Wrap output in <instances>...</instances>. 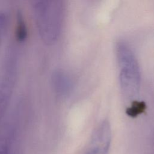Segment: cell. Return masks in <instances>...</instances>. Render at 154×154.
<instances>
[{"instance_id":"7","label":"cell","mask_w":154,"mask_h":154,"mask_svg":"<svg viewBox=\"0 0 154 154\" xmlns=\"http://www.w3.org/2000/svg\"><path fill=\"white\" fill-rule=\"evenodd\" d=\"M27 35L26 28L25 26V23L23 20L21 15L19 16L17 19V28H16V35L17 38L19 40H23Z\"/></svg>"},{"instance_id":"2","label":"cell","mask_w":154,"mask_h":154,"mask_svg":"<svg viewBox=\"0 0 154 154\" xmlns=\"http://www.w3.org/2000/svg\"><path fill=\"white\" fill-rule=\"evenodd\" d=\"M116 54L123 94L128 99H134L139 92L141 82L137 60L131 49L124 43L117 44Z\"/></svg>"},{"instance_id":"5","label":"cell","mask_w":154,"mask_h":154,"mask_svg":"<svg viewBox=\"0 0 154 154\" xmlns=\"http://www.w3.org/2000/svg\"><path fill=\"white\" fill-rule=\"evenodd\" d=\"M66 77L67 76L61 72H57L54 74L53 76V82L57 92L60 93L66 92L68 85V81Z\"/></svg>"},{"instance_id":"6","label":"cell","mask_w":154,"mask_h":154,"mask_svg":"<svg viewBox=\"0 0 154 154\" xmlns=\"http://www.w3.org/2000/svg\"><path fill=\"white\" fill-rule=\"evenodd\" d=\"M146 109L144 102L138 100H134L131 105L126 110L127 114L132 117H135L142 113Z\"/></svg>"},{"instance_id":"1","label":"cell","mask_w":154,"mask_h":154,"mask_svg":"<svg viewBox=\"0 0 154 154\" xmlns=\"http://www.w3.org/2000/svg\"><path fill=\"white\" fill-rule=\"evenodd\" d=\"M33 10L40 37L46 43H54L60 35L63 21L62 1H37L34 4Z\"/></svg>"},{"instance_id":"3","label":"cell","mask_w":154,"mask_h":154,"mask_svg":"<svg viewBox=\"0 0 154 154\" xmlns=\"http://www.w3.org/2000/svg\"><path fill=\"white\" fill-rule=\"evenodd\" d=\"M111 141V126L104 120L94 130L84 154H108Z\"/></svg>"},{"instance_id":"4","label":"cell","mask_w":154,"mask_h":154,"mask_svg":"<svg viewBox=\"0 0 154 154\" xmlns=\"http://www.w3.org/2000/svg\"><path fill=\"white\" fill-rule=\"evenodd\" d=\"M14 61L8 58L0 72V120L8 106L11 97L15 76Z\"/></svg>"},{"instance_id":"8","label":"cell","mask_w":154,"mask_h":154,"mask_svg":"<svg viewBox=\"0 0 154 154\" xmlns=\"http://www.w3.org/2000/svg\"><path fill=\"white\" fill-rule=\"evenodd\" d=\"M0 34H1V33H0Z\"/></svg>"}]
</instances>
